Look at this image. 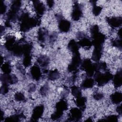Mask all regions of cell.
Masks as SVG:
<instances>
[{"label": "cell", "mask_w": 122, "mask_h": 122, "mask_svg": "<svg viewBox=\"0 0 122 122\" xmlns=\"http://www.w3.org/2000/svg\"><path fill=\"white\" fill-rule=\"evenodd\" d=\"M20 23V30L23 32H27L31 29L39 26L41 23V17L36 16L34 18L30 17L27 12H22L19 17Z\"/></svg>", "instance_id": "1"}, {"label": "cell", "mask_w": 122, "mask_h": 122, "mask_svg": "<svg viewBox=\"0 0 122 122\" xmlns=\"http://www.w3.org/2000/svg\"><path fill=\"white\" fill-rule=\"evenodd\" d=\"M94 80L99 86H102L112 80L113 75L109 70L102 72L96 71L94 75Z\"/></svg>", "instance_id": "2"}, {"label": "cell", "mask_w": 122, "mask_h": 122, "mask_svg": "<svg viewBox=\"0 0 122 122\" xmlns=\"http://www.w3.org/2000/svg\"><path fill=\"white\" fill-rule=\"evenodd\" d=\"M21 5V1L20 0H14L12 1L10 9L7 14L6 21L11 23L16 20H18L19 15L18 13Z\"/></svg>", "instance_id": "3"}, {"label": "cell", "mask_w": 122, "mask_h": 122, "mask_svg": "<svg viewBox=\"0 0 122 122\" xmlns=\"http://www.w3.org/2000/svg\"><path fill=\"white\" fill-rule=\"evenodd\" d=\"M92 38V44L94 48H102L106 37L102 33L99 31V30H96L91 33Z\"/></svg>", "instance_id": "4"}, {"label": "cell", "mask_w": 122, "mask_h": 122, "mask_svg": "<svg viewBox=\"0 0 122 122\" xmlns=\"http://www.w3.org/2000/svg\"><path fill=\"white\" fill-rule=\"evenodd\" d=\"M80 68L81 70L85 71L86 74L88 77L93 76L95 73L94 63H92L90 59H85L81 61Z\"/></svg>", "instance_id": "5"}, {"label": "cell", "mask_w": 122, "mask_h": 122, "mask_svg": "<svg viewBox=\"0 0 122 122\" xmlns=\"http://www.w3.org/2000/svg\"><path fill=\"white\" fill-rule=\"evenodd\" d=\"M72 54V60L68 65V70L70 72H76V71H77L78 68L81 64V61L79 52L73 53Z\"/></svg>", "instance_id": "6"}, {"label": "cell", "mask_w": 122, "mask_h": 122, "mask_svg": "<svg viewBox=\"0 0 122 122\" xmlns=\"http://www.w3.org/2000/svg\"><path fill=\"white\" fill-rule=\"evenodd\" d=\"M58 20V28L60 31L61 32L66 33L68 32L71 28V22L65 19H63L61 14H57L56 15Z\"/></svg>", "instance_id": "7"}, {"label": "cell", "mask_w": 122, "mask_h": 122, "mask_svg": "<svg viewBox=\"0 0 122 122\" xmlns=\"http://www.w3.org/2000/svg\"><path fill=\"white\" fill-rule=\"evenodd\" d=\"M82 111L78 108H72L70 110L69 121H79L82 118Z\"/></svg>", "instance_id": "8"}, {"label": "cell", "mask_w": 122, "mask_h": 122, "mask_svg": "<svg viewBox=\"0 0 122 122\" xmlns=\"http://www.w3.org/2000/svg\"><path fill=\"white\" fill-rule=\"evenodd\" d=\"M82 15L81 6L80 4L75 2L74 3L72 8V11L71 14L72 20L74 21L79 20Z\"/></svg>", "instance_id": "9"}, {"label": "cell", "mask_w": 122, "mask_h": 122, "mask_svg": "<svg viewBox=\"0 0 122 122\" xmlns=\"http://www.w3.org/2000/svg\"><path fill=\"white\" fill-rule=\"evenodd\" d=\"M44 107L43 105H39L35 107L32 111L31 121H37L40 119L44 112Z\"/></svg>", "instance_id": "10"}, {"label": "cell", "mask_w": 122, "mask_h": 122, "mask_svg": "<svg viewBox=\"0 0 122 122\" xmlns=\"http://www.w3.org/2000/svg\"><path fill=\"white\" fill-rule=\"evenodd\" d=\"M32 3L37 16L41 17L44 14L46 10L44 4L39 0H33Z\"/></svg>", "instance_id": "11"}, {"label": "cell", "mask_w": 122, "mask_h": 122, "mask_svg": "<svg viewBox=\"0 0 122 122\" xmlns=\"http://www.w3.org/2000/svg\"><path fill=\"white\" fill-rule=\"evenodd\" d=\"M0 80L1 82L6 83L9 84H15L18 81L17 77L15 75L4 73L1 75Z\"/></svg>", "instance_id": "12"}, {"label": "cell", "mask_w": 122, "mask_h": 122, "mask_svg": "<svg viewBox=\"0 0 122 122\" xmlns=\"http://www.w3.org/2000/svg\"><path fill=\"white\" fill-rule=\"evenodd\" d=\"M108 24L113 29L120 27L122 23V18L121 17H112L106 18Z\"/></svg>", "instance_id": "13"}, {"label": "cell", "mask_w": 122, "mask_h": 122, "mask_svg": "<svg viewBox=\"0 0 122 122\" xmlns=\"http://www.w3.org/2000/svg\"><path fill=\"white\" fill-rule=\"evenodd\" d=\"M30 74L33 80L36 81H39L41 76V72L40 67L38 65H33L30 68Z\"/></svg>", "instance_id": "14"}, {"label": "cell", "mask_w": 122, "mask_h": 122, "mask_svg": "<svg viewBox=\"0 0 122 122\" xmlns=\"http://www.w3.org/2000/svg\"><path fill=\"white\" fill-rule=\"evenodd\" d=\"M15 38L13 36H9L6 39L4 43L5 48L10 51H11L16 43Z\"/></svg>", "instance_id": "15"}, {"label": "cell", "mask_w": 122, "mask_h": 122, "mask_svg": "<svg viewBox=\"0 0 122 122\" xmlns=\"http://www.w3.org/2000/svg\"><path fill=\"white\" fill-rule=\"evenodd\" d=\"M112 82L115 88H117L122 85V71L121 70L118 71L116 74L113 76Z\"/></svg>", "instance_id": "16"}, {"label": "cell", "mask_w": 122, "mask_h": 122, "mask_svg": "<svg viewBox=\"0 0 122 122\" xmlns=\"http://www.w3.org/2000/svg\"><path fill=\"white\" fill-rule=\"evenodd\" d=\"M79 40L77 42L80 47H81L83 48L89 49L92 45V41L89 38H87L85 35L80 38Z\"/></svg>", "instance_id": "17"}, {"label": "cell", "mask_w": 122, "mask_h": 122, "mask_svg": "<svg viewBox=\"0 0 122 122\" xmlns=\"http://www.w3.org/2000/svg\"><path fill=\"white\" fill-rule=\"evenodd\" d=\"M48 30L44 28H41L38 31V40L41 43H44L47 38Z\"/></svg>", "instance_id": "18"}, {"label": "cell", "mask_w": 122, "mask_h": 122, "mask_svg": "<svg viewBox=\"0 0 122 122\" xmlns=\"http://www.w3.org/2000/svg\"><path fill=\"white\" fill-rule=\"evenodd\" d=\"M37 61L41 67L46 68L50 63V59L47 55H42L38 58Z\"/></svg>", "instance_id": "19"}, {"label": "cell", "mask_w": 122, "mask_h": 122, "mask_svg": "<svg viewBox=\"0 0 122 122\" xmlns=\"http://www.w3.org/2000/svg\"><path fill=\"white\" fill-rule=\"evenodd\" d=\"M102 52V48H94L92 55V60L96 62H99L101 58Z\"/></svg>", "instance_id": "20"}, {"label": "cell", "mask_w": 122, "mask_h": 122, "mask_svg": "<svg viewBox=\"0 0 122 122\" xmlns=\"http://www.w3.org/2000/svg\"><path fill=\"white\" fill-rule=\"evenodd\" d=\"M74 102L77 107H78L82 111H83L85 110L87 102V99L85 97L81 96L76 98Z\"/></svg>", "instance_id": "21"}, {"label": "cell", "mask_w": 122, "mask_h": 122, "mask_svg": "<svg viewBox=\"0 0 122 122\" xmlns=\"http://www.w3.org/2000/svg\"><path fill=\"white\" fill-rule=\"evenodd\" d=\"M95 81L91 77L86 78L83 81L81 84V88L83 89L92 88L94 85Z\"/></svg>", "instance_id": "22"}, {"label": "cell", "mask_w": 122, "mask_h": 122, "mask_svg": "<svg viewBox=\"0 0 122 122\" xmlns=\"http://www.w3.org/2000/svg\"><path fill=\"white\" fill-rule=\"evenodd\" d=\"M79 45L78 42H76L74 40H71L68 44V48L69 50L72 52V53H74L76 52H79Z\"/></svg>", "instance_id": "23"}, {"label": "cell", "mask_w": 122, "mask_h": 122, "mask_svg": "<svg viewBox=\"0 0 122 122\" xmlns=\"http://www.w3.org/2000/svg\"><path fill=\"white\" fill-rule=\"evenodd\" d=\"M110 99L112 103L115 104H119L122 101V94L119 92H115L111 95Z\"/></svg>", "instance_id": "24"}, {"label": "cell", "mask_w": 122, "mask_h": 122, "mask_svg": "<svg viewBox=\"0 0 122 122\" xmlns=\"http://www.w3.org/2000/svg\"><path fill=\"white\" fill-rule=\"evenodd\" d=\"M55 108L56 110L64 112L68 109V104L65 100L62 99L56 103Z\"/></svg>", "instance_id": "25"}, {"label": "cell", "mask_w": 122, "mask_h": 122, "mask_svg": "<svg viewBox=\"0 0 122 122\" xmlns=\"http://www.w3.org/2000/svg\"><path fill=\"white\" fill-rule=\"evenodd\" d=\"M60 76L59 71L57 69L51 70L48 73V79L51 81H55L58 80Z\"/></svg>", "instance_id": "26"}, {"label": "cell", "mask_w": 122, "mask_h": 122, "mask_svg": "<svg viewBox=\"0 0 122 122\" xmlns=\"http://www.w3.org/2000/svg\"><path fill=\"white\" fill-rule=\"evenodd\" d=\"M25 118L24 115L22 113H19L14 115H12L9 117H7L4 120L5 122H19L21 118Z\"/></svg>", "instance_id": "27"}, {"label": "cell", "mask_w": 122, "mask_h": 122, "mask_svg": "<svg viewBox=\"0 0 122 122\" xmlns=\"http://www.w3.org/2000/svg\"><path fill=\"white\" fill-rule=\"evenodd\" d=\"M71 91L72 95L76 98L82 96L81 88L77 86H72L71 88Z\"/></svg>", "instance_id": "28"}, {"label": "cell", "mask_w": 122, "mask_h": 122, "mask_svg": "<svg viewBox=\"0 0 122 122\" xmlns=\"http://www.w3.org/2000/svg\"><path fill=\"white\" fill-rule=\"evenodd\" d=\"M1 69L4 74H10L11 68L10 63L9 62H6L2 63L1 65Z\"/></svg>", "instance_id": "29"}, {"label": "cell", "mask_w": 122, "mask_h": 122, "mask_svg": "<svg viewBox=\"0 0 122 122\" xmlns=\"http://www.w3.org/2000/svg\"><path fill=\"white\" fill-rule=\"evenodd\" d=\"M31 59H32V57L30 54H26L24 55L22 63H23V66L25 68L28 67L31 65Z\"/></svg>", "instance_id": "30"}, {"label": "cell", "mask_w": 122, "mask_h": 122, "mask_svg": "<svg viewBox=\"0 0 122 122\" xmlns=\"http://www.w3.org/2000/svg\"><path fill=\"white\" fill-rule=\"evenodd\" d=\"M63 114V112L56 110L51 115V118L54 121L58 120L59 119H61Z\"/></svg>", "instance_id": "31"}, {"label": "cell", "mask_w": 122, "mask_h": 122, "mask_svg": "<svg viewBox=\"0 0 122 122\" xmlns=\"http://www.w3.org/2000/svg\"><path fill=\"white\" fill-rule=\"evenodd\" d=\"M102 8L101 6H97L96 4H94V5H93L92 12L94 16H97L100 15V14L102 12Z\"/></svg>", "instance_id": "32"}, {"label": "cell", "mask_w": 122, "mask_h": 122, "mask_svg": "<svg viewBox=\"0 0 122 122\" xmlns=\"http://www.w3.org/2000/svg\"><path fill=\"white\" fill-rule=\"evenodd\" d=\"M119 116L117 115H110L109 116H107L104 119H102V120H99L101 121H112V122H117L119 119Z\"/></svg>", "instance_id": "33"}, {"label": "cell", "mask_w": 122, "mask_h": 122, "mask_svg": "<svg viewBox=\"0 0 122 122\" xmlns=\"http://www.w3.org/2000/svg\"><path fill=\"white\" fill-rule=\"evenodd\" d=\"M9 91V84L4 83V82H1V86L0 88V93L2 94H6Z\"/></svg>", "instance_id": "34"}, {"label": "cell", "mask_w": 122, "mask_h": 122, "mask_svg": "<svg viewBox=\"0 0 122 122\" xmlns=\"http://www.w3.org/2000/svg\"><path fill=\"white\" fill-rule=\"evenodd\" d=\"M14 99L18 102H22L25 99L24 94L20 92H17L15 94Z\"/></svg>", "instance_id": "35"}, {"label": "cell", "mask_w": 122, "mask_h": 122, "mask_svg": "<svg viewBox=\"0 0 122 122\" xmlns=\"http://www.w3.org/2000/svg\"><path fill=\"white\" fill-rule=\"evenodd\" d=\"M112 44L113 46L119 49L120 50L122 49V39H115L112 41Z\"/></svg>", "instance_id": "36"}, {"label": "cell", "mask_w": 122, "mask_h": 122, "mask_svg": "<svg viewBox=\"0 0 122 122\" xmlns=\"http://www.w3.org/2000/svg\"><path fill=\"white\" fill-rule=\"evenodd\" d=\"M49 90V87L48 85H44L41 88L40 90V92L41 95L45 96L48 92Z\"/></svg>", "instance_id": "37"}, {"label": "cell", "mask_w": 122, "mask_h": 122, "mask_svg": "<svg viewBox=\"0 0 122 122\" xmlns=\"http://www.w3.org/2000/svg\"><path fill=\"white\" fill-rule=\"evenodd\" d=\"M58 34L56 32H54L49 36V41L51 42H53L56 40Z\"/></svg>", "instance_id": "38"}, {"label": "cell", "mask_w": 122, "mask_h": 122, "mask_svg": "<svg viewBox=\"0 0 122 122\" xmlns=\"http://www.w3.org/2000/svg\"><path fill=\"white\" fill-rule=\"evenodd\" d=\"M0 14H3L6 12V10H7V7L5 5V4L4 3V2L1 0V4L0 6Z\"/></svg>", "instance_id": "39"}, {"label": "cell", "mask_w": 122, "mask_h": 122, "mask_svg": "<svg viewBox=\"0 0 122 122\" xmlns=\"http://www.w3.org/2000/svg\"><path fill=\"white\" fill-rule=\"evenodd\" d=\"M93 97L96 100H100L103 98V94L101 93L97 92L93 95Z\"/></svg>", "instance_id": "40"}, {"label": "cell", "mask_w": 122, "mask_h": 122, "mask_svg": "<svg viewBox=\"0 0 122 122\" xmlns=\"http://www.w3.org/2000/svg\"><path fill=\"white\" fill-rule=\"evenodd\" d=\"M36 89V86L34 84H30V85L29 86V92H34L35 91Z\"/></svg>", "instance_id": "41"}, {"label": "cell", "mask_w": 122, "mask_h": 122, "mask_svg": "<svg viewBox=\"0 0 122 122\" xmlns=\"http://www.w3.org/2000/svg\"><path fill=\"white\" fill-rule=\"evenodd\" d=\"M46 2H47V4L48 7L50 8H52L53 7V6H54V2L53 0H47Z\"/></svg>", "instance_id": "42"}, {"label": "cell", "mask_w": 122, "mask_h": 122, "mask_svg": "<svg viewBox=\"0 0 122 122\" xmlns=\"http://www.w3.org/2000/svg\"><path fill=\"white\" fill-rule=\"evenodd\" d=\"M116 111L118 113V114L120 115H122V105H120L116 108Z\"/></svg>", "instance_id": "43"}, {"label": "cell", "mask_w": 122, "mask_h": 122, "mask_svg": "<svg viewBox=\"0 0 122 122\" xmlns=\"http://www.w3.org/2000/svg\"><path fill=\"white\" fill-rule=\"evenodd\" d=\"M118 36L120 37V39H122V28H121L118 31Z\"/></svg>", "instance_id": "44"}, {"label": "cell", "mask_w": 122, "mask_h": 122, "mask_svg": "<svg viewBox=\"0 0 122 122\" xmlns=\"http://www.w3.org/2000/svg\"><path fill=\"white\" fill-rule=\"evenodd\" d=\"M3 115H4V113H3V112L1 111V118H0V120H2L3 119Z\"/></svg>", "instance_id": "45"}, {"label": "cell", "mask_w": 122, "mask_h": 122, "mask_svg": "<svg viewBox=\"0 0 122 122\" xmlns=\"http://www.w3.org/2000/svg\"><path fill=\"white\" fill-rule=\"evenodd\" d=\"M85 121H86V122H87V121H88H88H92V119H91L90 118H88L87 120H86Z\"/></svg>", "instance_id": "46"}]
</instances>
